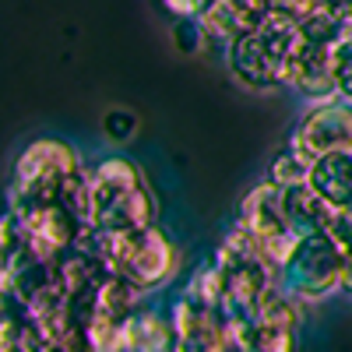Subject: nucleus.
Here are the masks:
<instances>
[{
    "label": "nucleus",
    "mask_w": 352,
    "mask_h": 352,
    "mask_svg": "<svg viewBox=\"0 0 352 352\" xmlns=\"http://www.w3.org/2000/svg\"><path fill=\"white\" fill-rule=\"evenodd\" d=\"M8 201H64L88 219V162L60 138H36L11 166Z\"/></svg>",
    "instance_id": "1"
},
{
    "label": "nucleus",
    "mask_w": 352,
    "mask_h": 352,
    "mask_svg": "<svg viewBox=\"0 0 352 352\" xmlns=\"http://www.w3.org/2000/svg\"><path fill=\"white\" fill-rule=\"evenodd\" d=\"M155 222L159 204L138 162L127 155H102L88 162V229L120 232Z\"/></svg>",
    "instance_id": "2"
},
{
    "label": "nucleus",
    "mask_w": 352,
    "mask_h": 352,
    "mask_svg": "<svg viewBox=\"0 0 352 352\" xmlns=\"http://www.w3.org/2000/svg\"><path fill=\"white\" fill-rule=\"evenodd\" d=\"M88 243L109 275L131 282L144 296L166 289L180 272V250L159 222L120 232H92Z\"/></svg>",
    "instance_id": "3"
},
{
    "label": "nucleus",
    "mask_w": 352,
    "mask_h": 352,
    "mask_svg": "<svg viewBox=\"0 0 352 352\" xmlns=\"http://www.w3.org/2000/svg\"><path fill=\"white\" fill-rule=\"evenodd\" d=\"M300 25L272 18L257 25L250 36L240 43H232L226 50V67L243 88L250 92H278V88L292 85V67H296V53H300Z\"/></svg>",
    "instance_id": "4"
},
{
    "label": "nucleus",
    "mask_w": 352,
    "mask_h": 352,
    "mask_svg": "<svg viewBox=\"0 0 352 352\" xmlns=\"http://www.w3.org/2000/svg\"><path fill=\"white\" fill-rule=\"evenodd\" d=\"M212 261H215L219 278H222V296H226L229 320L250 317L261 307V300L282 282L275 261L264 254L261 243L236 222H232L229 232L219 240Z\"/></svg>",
    "instance_id": "5"
},
{
    "label": "nucleus",
    "mask_w": 352,
    "mask_h": 352,
    "mask_svg": "<svg viewBox=\"0 0 352 352\" xmlns=\"http://www.w3.org/2000/svg\"><path fill=\"white\" fill-rule=\"evenodd\" d=\"M236 226H243L250 236L261 243V250L275 261V268L282 272V264L292 257V250L300 247V229L292 222V208H289V190L264 180L257 187H250L236 208Z\"/></svg>",
    "instance_id": "6"
},
{
    "label": "nucleus",
    "mask_w": 352,
    "mask_h": 352,
    "mask_svg": "<svg viewBox=\"0 0 352 352\" xmlns=\"http://www.w3.org/2000/svg\"><path fill=\"white\" fill-rule=\"evenodd\" d=\"M342 272L345 257L328 236H303L292 257L282 264V289L300 307H320L342 296Z\"/></svg>",
    "instance_id": "7"
},
{
    "label": "nucleus",
    "mask_w": 352,
    "mask_h": 352,
    "mask_svg": "<svg viewBox=\"0 0 352 352\" xmlns=\"http://www.w3.org/2000/svg\"><path fill=\"white\" fill-rule=\"evenodd\" d=\"M300 310L303 307L278 282L250 317L232 320V352H296Z\"/></svg>",
    "instance_id": "8"
},
{
    "label": "nucleus",
    "mask_w": 352,
    "mask_h": 352,
    "mask_svg": "<svg viewBox=\"0 0 352 352\" xmlns=\"http://www.w3.org/2000/svg\"><path fill=\"white\" fill-rule=\"evenodd\" d=\"M173 352H232V320L222 300H204L180 289L169 303Z\"/></svg>",
    "instance_id": "9"
},
{
    "label": "nucleus",
    "mask_w": 352,
    "mask_h": 352,
    "mask_svg": "<svg viewBox=\"0 0 352 352\" xmlns=\"http://www.w3.org/2000/svg\"><path fill=\"white\" fill-rule=\"evenodd\" d=\"M289 148L310 166L335 152H352V102L328 99L303 106L296 127L289 134Z\"/></svg>",
    "instance_id": "10"
},
{
    "label": "nucleus",
    "mask_w": 352,
    "mask_h": 352,
    "mask_svg": "<svg viewBox=\"0 0 352 352\" xmlns=\"http://www.w3.org/2000/svg\"><path fill=\"white\" fill-rule=\"evenodd\" d=\"M197 21L204 28L208 46H219L222 56H226V50L232 43H240L257 25L268 21V4H264V0H212L208 11Z\"/></svg>",
    "instance_id": "11"
},
{
    "label": "nucleus",
    "mask_w": 352,
    "mask_h": 352,
    "mask_svg": "<svg viewBox=\"0 0 352 352\" xmlns=\"http://www.w3.org/2000/svg\"><path fill=\"white\" fill-rule=\"evenodd\" d=\"M300 36H303V32H300ZM289 88H292V92H296L307 106L338 99V88H335V43H317V39H307V36H303Z\"/></svg>",
    "instance_id": "12"
},
{
    "label": "nucleus",
    "mask_w": 352,
    "mask_h": 352,
    "mask_svg": "<svg viewBox=\"0 0 352 352\" xmlns=\"http://www.w3.org/2000/svg\"><path fill=\"white\" fill-rule=\"evenodd\" d=\"M124 352H173L169 307L141 303L124 328Z\"/></svg>",
    "instance_id": "13"
},
{
    "label": "nucleus",
    "mask_w": 352,
    "mask_h": 352,
    "mask_svg": "<svg viewBox=\"0 0 352 352\" xmlns=\"http://www.w3.org/2000/svg\"><path fill=\"white\" fill-rule=\"evenodd\" d=\"M310 187L335 208H352V152H335L310 166Z\"/></svg>",
    "instance_id": "14"
},
{
    "label": "nucleus",
    "mask_w": 352,
    "mask_h": 352,
    "mask_svg": "<svg viewBox=\"0 0 352 352\" xmlns=\"http://www.w3.org/2000/svg\"><path fill=\"white\" fill-rule=\"evenodd\" d=\"M268 180L278 184V187H285V190L307 187V184H310V162H303V159L285 144V148L272 159V166H268Z\"/></svg>",
    "instance_id": "15"
},
{
    "label": "nucleus",
    "mask_w": 352,
    "mask_h": 352,
    "mask_svg": "<svg viewBox=\"0 0 352 352\" xmlns=\"http://www.w3.org/2000/svg\"><path fill=\"white\" fill-rule=\"evenodd\" d=\"M335 88H338V99L352 102V36H345L335 46Z\"/></svg>",
    "instance_id": "16"
},
{
    "label": "nucleus",
    "mask_w": 352,
    "mask_h": 352,
    "mask_svg": "<svg viewBox=\"0 0 352 352\" xmlns=\"http://www.w3.org/2000/svg\"><path fill=\"white\" fill-rule=\"evenodd\" d=\"M272 18H285V21H307L314 11H320V0H264Z\"/></svg>",
    "instance_id": "17"
},
{
    "label": "nucleus",
    "mask_w": 352,
    "mask_h": 352,
    "mask_svg": "<svg viewBox=\"0 0 352 352\" xmlns=\"http://www.w3.org/2000/svg\"><path fill=\"white\" fill-rule=\"evenodd\" d=\"M212 0H162V8L176 18V21H184V18H201L204 11H208Z\"/></svg>",
    "instance_id": "18"
},
{
    "label": "nucleus",
    "mask_w": 352,
    "mask_h": 352,
    "mask_svg": "<svg viewBox=\"0 0 352 352\" xmlns=\"http://www.w3.org/2000/svg\"><path fill=\"white\" fill-rule=\"evenodd\" d=\"M320 8L338 14V18H345V21L352 18V0H320Z\"/></svg>",
    "instance_id": "19"
},
{
    "label": "nucleus",
    "mask_w": 352,
    "mask_h": 352,
    "mask_svg": "<svg viewBox=\"0 0 352 352\" xmlns=\"http://www.w3.org/2000/svg\"><path fill=\"white\" fill-rule=\"evenodd\" d=\"M342 257H345V272H342V300H352V250H345Z\"/></svg>",
    "instance_id": "20"
},
{
    "label": "nucleus",
    "mask_w": 352,
    "mask_h": 352,
    "mask_svg": "<svg viewBox=\"0 0 352 352\" xmlns=\"http://www.w3.org/2000/svg\"><path fill=\"white\" fill-rule=\"evenodd\" d=\"M349 36H352V18H349Z\"/></svg>",
    "instance_id": "21"
}]
</instances>
